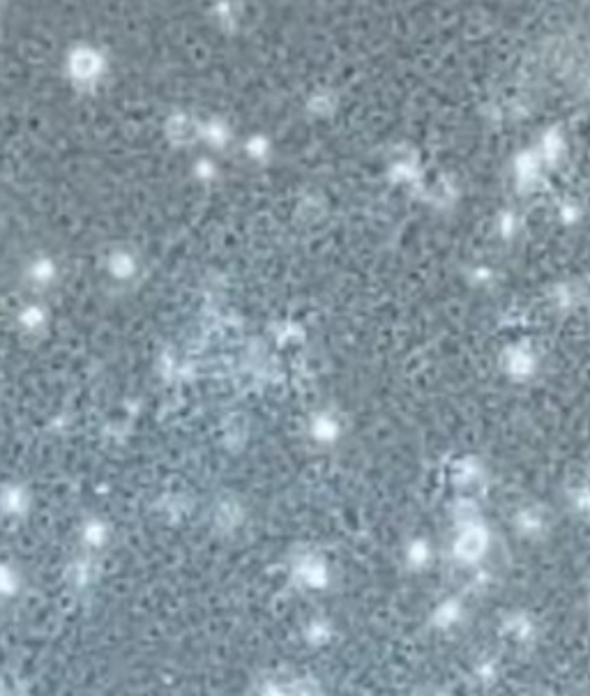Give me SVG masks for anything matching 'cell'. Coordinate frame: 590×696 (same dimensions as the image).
Here are the masks:
<instances>
[{
	"mask_svg": "<svg viewBox=\"0 0 590 696\" xmlns=\"http://www.w3.org/2000/svg\"><path fill=\"white\" fill-rule=\"evenodd\" d=\"M21 498H24V496H21V492H7L3 496V505L7 508V512H10V515H17L19 510H24V501H21Z\"/></svg>",
	"mask_w": 590,
	"mask_h": 696,
	"instance_id": "cell-5",
	"label": "cell"
},
{
	"mask_svg": "<svg viewBox=\"0 0 590 696\" xmlns=\"http://www.w3.org/2000/svg\"><path fill=\"white\" fill-rule=\"evenodd\" d=\"M72 67H74V74H77V76H83V79L93 76L95 72H97V67H99L97 56H95L93 51H81V54L74 56Z\"/></svg>",
	"mask_w": 590,
	"mask_h": 696,
	"instance_id": "cell-2",
	"label": "cell"
},
{
	"mask_svg": "<svg viewBox=\"0 0 590 696\" xmlns=\"http://www.w3.org/2000/svg\"><path fill=\"white\" fill-rule=\"evenodd\" d=\"M19 588V576L12 567L0 565V595H14Z\"/></svg>",
	"mask_w": 590,
	"mask_h": 696,
	"instance_id": "cell-3",
	"label": "cell"
},
{
	"mask_svg": "<svg viewBox=\"0 0 590 696\" xmlns=\"http://www.w3.org/2000/svg\"><path fill=\"white\" fill-rule=\"evenodd\" d=\"M482 549H484V533L479 531H468L459 540V544H456V551L463 558H475V556L482 553Z\"/></svg>",
	"mask_w": 590,
	"mask_h": 696,
	"instance_id": "cell-1",
	"label": "cell"
},
{
	"mask_svg": "<svg viewBox=\"0 0 590 696\" xmlns=\"http://www.w3.org/2000/svg\"><path fill=\"white\" fill-rule=\"evenodd\" d=\"M86 540H88V544L90 547H99V544H104V540H106V531L102 528L99 524H90L86 528Z\"/></svg>",
	"mask_w": 590,
	"mask_h": 696,
	"instance_id": "cell-4",
	"label": "cell"
}]
</instances>
